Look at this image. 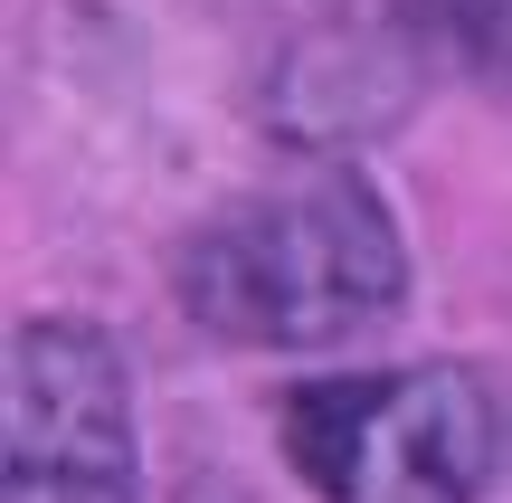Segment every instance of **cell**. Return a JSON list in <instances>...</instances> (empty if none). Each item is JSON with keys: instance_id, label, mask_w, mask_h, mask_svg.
I'll return each instance as SVG.
<instances>
[{"instance_id": "6da1fadb", "label": "cell", "mask_w": 512, "mask_h": 503, "mask_svg": "<svg viewBox=\"0 0 512 503\" xmlns=\"http://www.w3.org/2000/svg\"><path fill=\"white\" fill-rule=\"evenodd\" d=\"M171 295L209 342L238 352H304L351 342L399 314L408 295V238L380 190L361 181H304L238 200L181 247Z\"/></svg>"}, {"instance_id": "277c9868", "label": "cell", "mask_w": 512, "mask_h": 503, "mask_svg": "<svg viewBox=\"0 0 512 503\" xmlns=\"http://www.w3.org/2000/svg\"><path fill=\"white\" fill-rule=\"evenodd\" d=\"M418 67H427V48L408 38L399 10L380 29L370 19H323V29L285 38V57L266 76V124L285 143H370L418 105Z\"/></svg>"}, {"instance_id": "7a4b0ae2", "label": "cell", "mask_w": 512, "mask_h": 503, "mask_svg": "<svg viewBox=\"0 0 512 503\" xmlns=\"http://www.w3.org/2000/svg\"><path fill=\"white\" fill-rule=\"evenodd\" d=\"M285 466L323 503H475L503 466V409L465 361L332 371L285 399Z\"/></svg>"}, {"instance_id": "5b68a950", "label": "cell", "mask_w": 512, "mask_h": 503, "mask_svg": "<svg viewBox=\"0 0 512 503\" xmlns=\"http://www.w3.org/2000/svg\"><path fill=\"white\" fill-rule=\"evenodd\" d=\"M427 57H456L475 76H512V0H389Z\"/></svg>"}, {"instance_id": "3957f363", "label": "cell", "mask_w": 512, "mask_h": 503, "mask_svg": "<svg viewBox=\"0 0 512 503\" xmlns=\"http://www.w3.org/2000/svg\"><path fill=\"white\" fill-rule=\"evenodd\" d=\"M0 503H143L124 361L95 323L38 314L10 342V418H0Z\"/></svg>"}]
</instances>
